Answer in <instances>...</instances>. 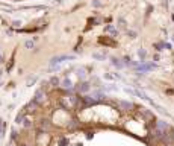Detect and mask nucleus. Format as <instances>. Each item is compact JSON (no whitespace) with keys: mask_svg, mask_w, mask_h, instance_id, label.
<instances>
[{"mask_svg":"<svg viewBox=\"0 0 174 146\" xmlns=\"http://www.w3.org/2000/svg\"><path fill=\"white\" fill-rule=\"evenodd\" d=\"M157 128H159V129H162V131H163V129H165V128H166V123H165V122H163V120H157Z\"/></svg>","mask_w":174,"mask_h":146,"instance_id":"nucleus-15","label":"nucleus"},{"mask_svg":"<svg viewBox=\"0 0 174 146\" xmlns=\"http://www.w3.org/2000/svg\"><path fill=\"white\" fill-rule=\"evenodd\" d=\"M105 78H106V79H114V78H118V76H114V75H109V73H106Z\"/></svg>","mask_w":174,"mask_h":146,"instance_id":"nucleus-19","label":"nucleus"},{"mask_svg":"<svg viewBox=\"0 0 174 146\" xmlns=\"http://www.w3.org/2000/svg\"><path fill=\"white\" fill-rule=\"evenodd\" d=\"M21 24H23V23H21L20 20H15V21L12 23V27H21Z\"/></svg>","mask_w":174,"mask_h":146,"instance_id":"nucleus-17","label":"nucleus"},{"mask_svg":"<svg viewBox=\"0 0 174 146\" xmlns=\"http://www.w3.org/2000/svg\"><path fill=\"white\" fill-rule=\"evenodd\" d=\"M50 84H52L53 87H58L61 82H59V79H58V78H50Z\"/></svg>","mask_w":174,"mask_h":146,"instance_id":"nucleus-14","label":"nucleus"},{"mask_svg":"<svg viewBox=\"0 0 174 146\" xmlns=\"http://www.w3.org/2000/svg\"><path fill=\"white\" fill-rule=\"evenodd\" d=\"M24 47H26V49H33V47H35V41L26 40V41H24Z\"/></svg>","mask_w":174,"mask_h":146,"instance_id":"nucleus-11","label":"nucleus"},{"mask_svg":"<svg viewBox=\"0 0 174 146\" xmlns=\"http://www.w3.org/2000/svg\"><path fill=\"white\" fill-rule=\"evenodd\" d=\"M74 56L73 55H59V56H53L50 59V67H56L58 64L64 62V61H73Z\"/></svg>","mask_w":174,"mask_h":146,"instance_id":"nucleus-1","label":"nucleus"},{"mask_svg":"<svg viewBox=\"0 0 174 146\" xmlns=\"http://www.w3.org/2000/svg\"><path fill=\"white\" fill-rule=\"evenodd\" d=\"M85 75H86V68L85 67H79L77 68V76L79 78H85Z\"/></svg>","mask_w":174,"mask_h":146,"instance_id":"nucleus-10","label":"nucleus"},{"mask_svg":"<svg viewBox=\"0 0 174 146\" xmlns=\"http://www.w3.org/2000/svg\"><path fill=\"white\" fill-rule=\"evenodd\" d=\"M35 81H38V76H33V78H29V81H27V85L30 87V85H33V82Z\"/></svg>","mask_w":174,"mask_h":146,"instance_id":"nucleus-16","label":"nucleus"},{"mask_svg":"<svg viewBox=\"0 0 174 146\" xmlns=\"http://www.w3.org/2000/svg\"><path fill=\"white\" fill-rule=\"evenodd\" d=\"M120 108L124 110V111H130V110L133 108V103L132 102H127V100H121L120 102Z\"/></svg>","mask_w":174,"mask_h":146,"instance_id":"nucleus-7","label":"nucleus"},{"mask_svg":"<svg viewBox=\"0 0 174 146\" xmlns=\"http://www.w3.org/2000/svg\"><path fill=\"white\" fill-rule=\"evenodd\" d=\"M76 102H77V97H76V96H64V97L61 99V103H62V106H64L65 110L74 108Z\"/></svg>","mask_w":174,"mask_h":146,"instance_id":"nucleus-2","label":"nucleus"},{"mask_svg":"<svg viewBox=\"0 0 174 146\" xmlns=\"http://www.w3.org/2000/svg\"><path fill=\"white\" fill-rule=\"evenodd\" d=\"M93 58H94V59H105V58H106V53H99V52H96V53H93Z\"/></svg>","mask_w":174,"mask_h":146,"instance_id":"nucleus-13","label":"nucleus"},{"mask_svg":"<svg viewBox=\"0 0 174 146\" xmlns=\"http://www.w3.org/2000/svg\"><path fill=\"white\" fill-rule=\"evenodd\" d=\"M24 126H26V128H30V126H32V123H30L29 119H24Z\"/></svg>","mask_w":174,"mask_h":146,"instance_id":"nucleus-18","label":"nucleus"},{"mask_svg":"<svg viewBox=\"0 0 174 146\" xmlns=\"http://www.w3.org/2000/svg\"><path fill=\"white\" fill-rule=\"evenodd\" d=\"M138 56L141 58V61H145V56H147V52L144 49H139L138 50Z\"/></svg>","mask_w":174,"mask_h":146,"instance_id":"nucleus-12","label":"nucleus"},{"mask_svg":"<svg viewBox=\"0 0 174 146\" xmlns=\"http://www.w3.org/2000/svg\"><path fill=\"white\" fill-rule=\"evenodd\" d=\"M44 96H46V93H44V88H39L36 93H35V102L36 103H39V102H42V100H44Z\"/></svg>","mask_w":174,"mask_h":146,"instance_id":"nucleus-4","label":"nucleus"},{"mask_svg":"<svg viewBox=\"0 0 174 146\" xmlns=\"http://www.w3.org/2000/svg\"><path fill=\"white\" fill-rule=\"evenodd\" d=\"M156 68V64L150 62V64H142V65H138L136 70L141 71V73H145V71H150V70H154Z\"/></svg>","mask_w":174,"mask_h":146,"instance_id":"nucleus-3","label":"nucleus"},{"mask_svg":"<svg viewBox=\"0 0 174 146\" xmlns=\"http://www.w3.org/2000/svg\"><path fill=\"white\" fill-rule=\"evenodd\" d=\"M2 132H3V122L0 120V134H2Z\"/></svg>","mask_w":174,"mask_h":146,"instance_id":"nucleus-20","label":"nucleus"},{"mask_svg":"<svg viewBox=\"0 0 174 146\" xmlns=\"http://www.w3.org/2000/svg\"><path fill=\"white\" fill-rule=\"evenodd\" d=\"M77 88H79V91H82V93H88L91 87H90V82H82Z\"/></svg>","mask_w":174,"mask_h":146,"instance_id":"nucleus-8","label":"nucleus"},{"mask_svg":"<svg viewBox=\"0 0 174 146\" xmlns=\"http://www.w3.org/2000/svg\"><path fill=\"white\" fill-rule=\"evenodd\" d=\"M172 20H174V14H172Z\"/></svg>","mask_w":174,"mask_h":146,"instance_id":"nucleus-21","label":"nucleus"},{"mask_svg":"<svg viewBox=\"0 0 174 146\" xmlns=\"http://www.w3.org/2000/svg\"><path fill=\"white\" fill-rule=\"evenodd\" d=\"M59 85H61L62 88H65V90H71V88H73V82H71L70 78H64V79L61 81Z\"/></svg>","mask_w":174,"mask_h":146,"instance_id":"nucleus-6","label":"nucleus"},{"mask_svg":"<svg viewBox=\"0 0 174 146\" xmlns=\"http://www.w3.org/2000/svg\"><path fill=\"white\" fill-rule=\"evenodd\" d=\"M105 32L109 33V35H112V36H117V35H118V29H117L114 24H108V26L105 27Z\"/></svg>","mask_w":174,"mask_h":146,"instance_id":"nucleus-5","label":"nucleus"},{"mask_svg":"<svg viewBox=\"0 0 174 146\" xmlns=\"http://www.w3.org/2000/svg\"><path fill=\"white\" fill-rule=\"evenodd\" d=\"M111 62L117 68H123V65H124V62H121V59H118V58H111Z\"/></svg>","mask_w":174,"mask_h":146,"instance_id":"nucleus-9","label":"nucleus"},{"mask_svg":"<svg viewBox=\"0 0 174 146\" xmlns=\"http://www.w3.org/2000/svg\"><path fill=\"white\" fill-rule=\"evenodd\" d=\"M0 73H2V71H0Z\"/></svg>","mask_w":174,"mask_h":146,"instance_id":"nucleus-22","label":"nucleus"}]
</instances>
